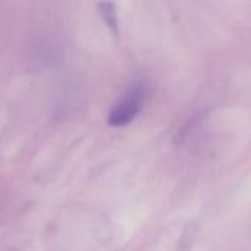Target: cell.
Wrapping results in <instances>:
<instances>
[{
    "label": "cell",
    "mask_w": 251,
    "mask_h": 251,
    "mask_svg": "<svg viewBox=\"0 0 251 251\" xmlns=\"http://www.w3.org/2000/svg\"><path fill=\"white\" fill-rule=\"evenodd\" d=\"M97 10L101 15L110 34L118 38L119 37V18H118L116 4L112 1H101V3H97Z\"/></svg>",
    "instance_id": "cell-2"
},
{
    "label": "cell",
    "mask_w": 251,
    "mask_h": 251,
    "mask_svg": "<svg viewBox=\"0 0 251 251\" xmlns=\"http://www.w3.org/2000/svg\"><path fill=\"white\" fill-rule=\"evenodd\" d=\"M144 85L141 82L132 84L115 103L107 116V124L113 128H122L129 125L140 113L144 104Z\"/></svg>",
    "instance_id": "cell-1"
}]
</instances>
